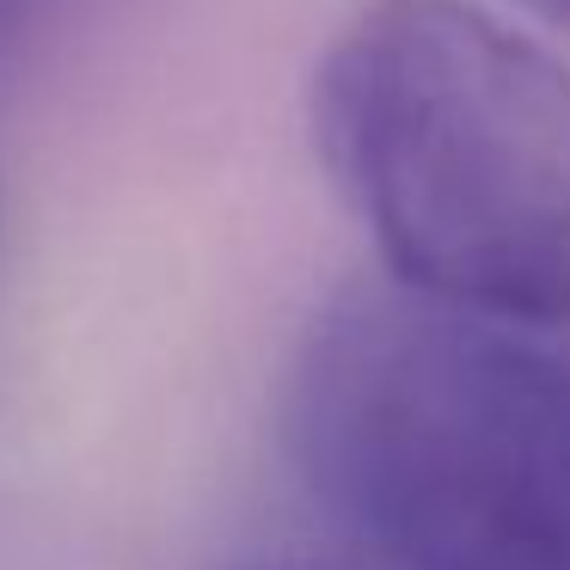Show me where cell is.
<instances>
[{
    "label": "cell",
    "mask_w": 570,
    "mask_h": 570,
    "mask_svg": "<svg viewBox=\"0 0 570 570\" xmlns=\"http://www.w3.org/2000/svg\"><path fill=\"white\" fill-rule=\"evenodd\" d=\"M313 141L386 283L479 320L570 313V68L472 0H368L313 68Z\"/></svg>",
    "instance_id": "cell-2"
},
{
    "label": "cell",
    "mask_w": 570,
    "mask_h": 570,
    "mask_svg": "<svg viewBox=\"0 0 570 570\" xmlns=\"http://www.w3.org/2000/svg\"><path fill=\"white\" fill-rule=\"evenodd\" d=\"M521 13H533L540 26H552V31H564L570 38V0H515Z\"/></svg>",
    "instance_id": "cell-3"
},
{
    "label": "cell",
    "mask_w": 570,
    "mask_h": 570,
    "mask_svg": "<svg viewBox=\"0 0 570 570\" xmlns=\"http://www.w3.org/2000/svg\"><path fill=\"white\" fill-rule=\"evenodd\" d=\"M307 497L393 570H570V356L356 283L288 368Z\"/></svg>",
    "instance_id": "cell-1"
}]
</instances>
